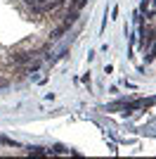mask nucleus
<instances>
[{"label": "nucleus", "mask_w": 156, "mask_h": 159, "mask_svg": "<svg viewBox=\"0 0 156 159\" xmlns=\"http://www.w3.org/2000/svg\"><path fill=\"white\" fill-rule=\"evenodd\" d=\"M28 154H33V157H45V154H50L45 150V147H28Z\"/></svg>", "instance_id": "f03ea898"}, {"label": "nucleus", "mask_w": 156, "mask_h": 159, "mask_svg": "<svg viewBox=\"0 0 156 159\" xmlns=\"http://www.w3.org/2000/svg\"><path fill=\"white\" fill-rule=\"evenodd\" d=\"M66 31H69V29H66L64 24H62L59 29H54V31H52V36H50V38H52V40H59V38H62V36H64Z\"/></svg>", "instance_id": "7ed1b4c3"}, {"label": "nucleus", "mask_w": 156, "mask_h": 159, "mask_svg": "<svg viewBox=\"0 0 156 159\" xmlns=\"http://www.w3.org/2000/svg\"><path fill=\"white\" fill-rule=\"evenodd\" d=\"M33 55L36 52H12L10 60H12L14 64H28V62H33Z\"/></svg>", "instance_id": "f257e3e1"}]
</instances>
